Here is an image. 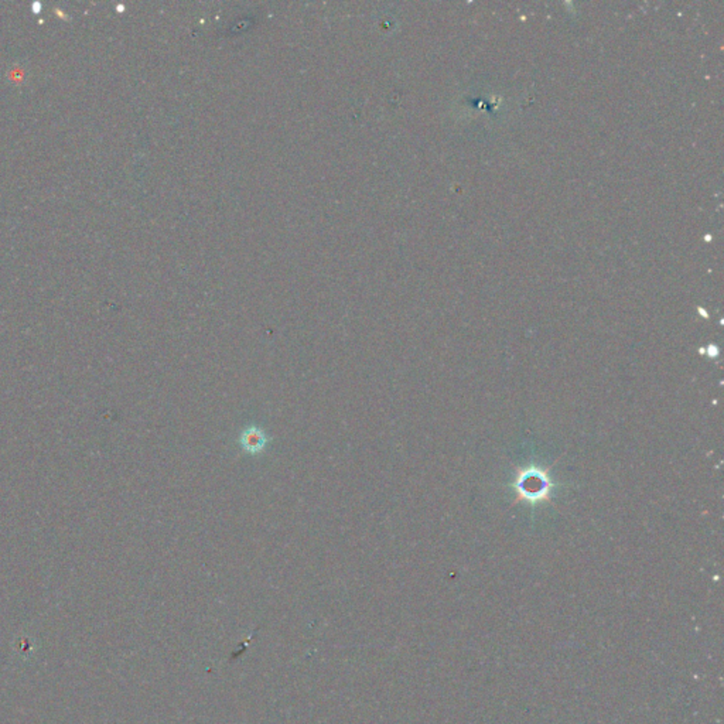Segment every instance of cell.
<instances>
[{
	"label": "cell",
	"instance_id": "6da1fadb",
	"mask_svg": "<svg viewBox=\"0 0 724 724\" xmlns=\"http://www.w3.org/2000/svg\"><path fill=\"white\" fill-rule=\"evenodd\" d=\"M514 489L517 494L515 504L522 501L531 505H536L541 503L552 501L553 482L549 477V470L546 468L529 465L517 470Z\"/></svg>",
	"mask_w": 724,
	"mask_h": 724
},
{
	"label": "cell",
	"instance_id": "7a4b0ae2",
	"mask_svg": "<svg viewBox=\"0 0 724 724\" xmlns=\"http://www.w3.org/2000/svg\"><path fill=\"white\" fill-rule=\"evenodd\" d=\"M268 440L269 439H268L266 433L262 429L255 427V426L244 430V433L240 434V439H239L243 448L252 454H258V453L264 451L268 444Z\"/></svg>",
	"mask_w": 724,
	"mask_h": 724
}]
</instances>
